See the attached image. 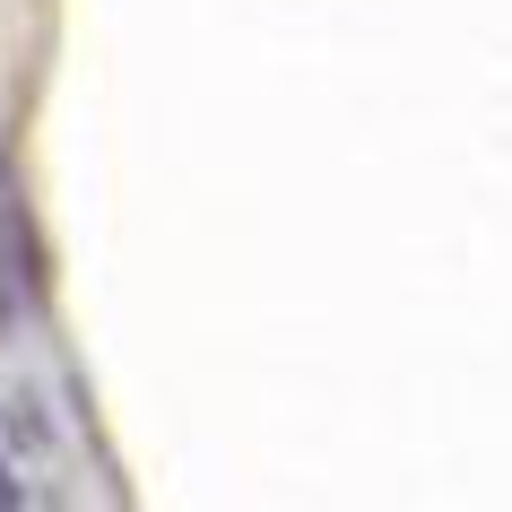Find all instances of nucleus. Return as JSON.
<instances>
[{
  "mask_svg": "<svg viewBox=\"0 0 512 512\" xmlns=\"http://www.w3.org/2000/svg\"><path fill=\"white\" fill-rule=\"evenodd\" d=\"M35 304V226H27V200H18V174L0 165V330Z\"/></svg>",
  "mask_w": 512,
  "mask_h": 512,
  "instance_id": "obj_1",
  "label": "nucleus"
}]
</instances>
